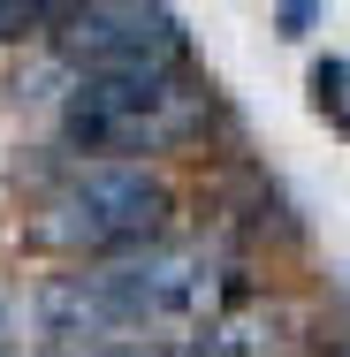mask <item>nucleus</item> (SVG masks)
I'll return each mask as SVG.
<instances>
[{
  "mask_svg": "<svg viewBox=\"0 0 350 357\" xmlns=\"http://www.w3.org/2000/svg\"><path fill=\"white\" fill-rule=\"evenodd\" d=\"M76 0H0V46H23V38H46Z\"/></svg>",
  "mask_w": 350,
  "mask_h": 357,
  "instance_id": "nucleus-6",
  "label": "nucleus"
},
{
  "mask_svg": "<svg viewBox=\"0 0 350 357\" xmlns=\"http://www.w3.org/2000/svg\"><path fill=\"white\" fill-rule=\"evenodd\" d=\"M54 61L69 76L92 69H183L191 31L175 23L168 0H76L54 23Z\"/></svg>",
  "mask_w": 350,
  "mask_h": 357,
  "instance_id": "nucleus-4",
  "label": "nucleus"
},
{
  "mask_svg": "<svg viewBox=\"0 0 350 357\" xmlns=\"http://www.w3.org/2000/svg\"><path fill=\"white\" fill-rule=\"evenodd\" d=\"M31 319H38V335L54 342V350H115L122 335H115V312H107V296L92 282V266L76 259V274H54V282L31 296Z\"/></svg>",
  "mask_w": 350,
  "mask_h": 357,
  "instance_id": "nucleus-5",
  "label": "nucleus"
},
{
  "mask_svg": "<svg viewBox=\"0 0 350 357\" xmlns=\"http://www.w3.org/2000/svg\"><path fill=\"white\" fill-rule=\"evenodd\" d=\"M168 220H175L168 175H152L145 160H84L38 198L31 243L54 259H115V251L168 236Z\"/></svg>",
  "mask_w": 350,
  "mask_h": 357,
  "instance_id": "nucleus-2",
  "label": "nucleus"
},
{
  "mask_svg": "<svg viewBox=\"0 0 350 357\" xmlns=\"http://www.w3.org/2000/svg\"><path fill=\"white\" fill-rule=\"evenodd\" d=\"M213 122V91H198L183 69H92L69 76L54 130L84 160H160L198 144Z\"/></svg>",
  "mask_w": 350,
  "mask_h": 357,
  "instance_id": "nucleus-1",
  "label": "nucleus"
},
{
  "mask_svg": "<svg viewBox=\"0 0 350 357\" xmlns=\"http://www.w3.org/2000/svg\"><path fill=\"white\" fill-rule=\"evenodd\" d=\"M320 8L328 0H275V31L282 38H312L320 31Z\"/></svg>",
  "mask_w": 350,
  "mask_h": 357,
  "instance_id": "nucleus-7",
  "label": "nucleus"
},
{
  "mask_svg": "<svg viewBox=\"0 0 350 357\" xmlns=\"http://www.w3.org/2000/svg\"><path fill=\"white\" fill-rule=\"evenodd\" d=\"M84 266H92V282H99L107 312H115V335H198L236 296V266L213 243H168V236H152L138 251L84 259Z\"/></svg>",
  "mask_w": 350,
  "mask_h": 357,
  "instance_id": "nucleus-3",
  "label": "nucleus"
},
{
  "mask_svg": "<svg viewBox=\"0 0 350 357\" xmlns=\"http://www.w3.org/2000/svg\"><path fill=\"white\" fill-rule=\"evenodd\" d=\"M15 342V312H8V296H0V350Z\"/></svg>",
  "mask_w": 350,
  "mask_h": 357,
  "instance_id": "nucleus-8",
  "label": "nucleus"
}]
</instances>
